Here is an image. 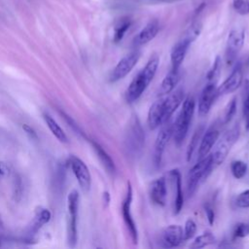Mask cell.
<instances>
[{
  "mask_svg": "<svg viewBox=\"0 0 249 249\" xmlns=\"http://www.w3.org/2000/svg\"><path fill=\"white\" fill-rule=\"evenodd\" d=\"M195 108H196V102L194 97L192 96L186 97L182 103V108L180 113L178 114L174 124H172V129H173L172 135L174 138V142L177 146H180L184 142L188 134L190 123L195 113Z\"/></svg>",
  "mask_w": 249,
  "mask_h": 249,
  "instance_id": "2",
  "label": "cell"
},
{
  "mask_svg": "<svg viewBox=\"0 0 249 249\" xmlns=\"http://www.w3.org/2000/svg\"><path fill=\"white\" fill-rule=\"evenodd\" d=\"M240 134V127L238 124L233 125L231 129L227 130L219 139L215 146L214 152L211 154L212 168H217L226 160L231 147L235 144Z\"/></svg>",
  "mask_w": 249,
  "mask_h": 249,
  "instance_id": "3",
  "label": "cell"
},
{
  "mask_svg": "<svg viewBox=\"0 0 249 249\" xmlns=\"http://www.w3.org/2000/svg\"><path fill=\"white\" fill-rule=\"evenodd\" d=\"M215 241H216V237L214 236V234L211 231H207L195 238V240L191 244V248H195V249L203 248L205 246L215 243Z\"/></svg>",
  "mask_w": 249,
  "mask_h": 249,
  "instance_id": "26",
  "label": "cell"
},
{
  "mask_svg": "<svg viewBox=\"0 0 249 249\" xmlns=\"http://www.w3.org/2000/svg\"><path fill=\"white\" fill-rule=\"evenodd\" d=\"M169 176L171 177L174 187L176 189L175 192V197L173 202V212L175 215L179 214L183 204H184V196H183V190H182V181H181V174L178 169H172L169 171Z\"/></svg>",
  "mask_w": 249,
  "mask_h": 249,
  "instance_id": "20",
  "label": "cell"
},
{
  "mask_svg": "<svg viewBox=\"0 0 249 249\" xmlns=\"http://www.w3.org/2000/svg\"><path fill=\"white\" fill-rule=\"evenodd\" d=\"M164 125L161 127V129L159 131L156 141H155V147H154V164L156 167H160L161 163L162 155L164 153L165 147L168 144L171 136H172V124H163Z\"/></svg>",
  "mask_w": 249,
  "mask_h": 249,
  "instance_id": "8",
  "label": "cell"
},
{
  "mask_svg": "<svg viewBox=\"0 0 249 249\" xmlns=\"http://www.w3.org/2000/svg\"><path fill=\"white\" fill-rule=\"evenodd\" d=\"M184 240V231L179 225H169L161 233V244L163 247H176Z\"/></svg>",
  "mask_w": 249,
  "mask_h": 249,
  "instance_id": "13",
  "label": "cell"
},
{
  "mask_svg": "<svg viewBox=\"0 0 249 249\" xmlns=\"http://www.w3.org/2000/svg\"><path fill=\"white\" fill-rule=\"evenodd\" d=\"M196 232V224L193 219H188L184 227V238L185 240L191 239Z\"/></svg>",
  "mask_w": 249,
  "mask_h": 249,
  "instance_id": "34",
  "label": "cell"
},
{
  "mask_svg": "<svg viewBox=\"0 0 249 249\" xmlns=\"http://www.w3.org/2000/svg\"><path fill=\"white\" fill-rule=\"evenodd\" d=\"M245 39V33L243 29H233L230 32L227 40V48H226V59L228 64H231L237 53L243 47Z\"/></svg>",
  "mask_w": 249,
  "mask_h": 249,
  "instance_id": "10",
  "label": "cell"
},
{
  "mask_svg": "<svg viewBox=\"0 0 249 249\" xmlns=\"http://www.w3.org/2000/svg\"><path fill=\"white\" fill-rule=\"evenodd\" d=\"M167 96L162 99V108H163V117L164 122L166 123L168 119L172 116L175 110L180 106L183 102L184 92L182 89H177L175 91H171L166 94Z\"/></svg>",
  "mask_w": 249,
  "mask_h": 249,
  "instance_id": "14",
  "label": "cell"
},
{
  "mask_svg": "<svg viewBox=\"0 0 249 249\" xmlns=\"http://www.w3.org/2000/svg\"><path fill=\"white\" fill-rule=\"evenodd\" d=\"M69 164L81 189L84 192H89L90 189L91 177L86 163L81 159L71 156L69 158Z\"/></svg>",
  "mask_w": 249,
  "mask_h": 249,
  "instance_id": "9",
  "label": "cell"
},
{
  "mask_svg": "<svg viewBox=\"0 0 249 249\" xmlns=\"http://www.w3.org/2000/svg\"><path fill=\"white\" fill-rule=\"evenodd\" d=\"M103 202H104V205L105 206H108L109 205V202H110V194L108 192H104L103 193Z\"/></svg>",
  "mask_w": 249,
  "mask_h": 249,
  "instance_id": "40",
  "label": "cell"
},
{
  "mask_svg": "<svg viewBox=\"0 0 249 249\" xmlns=\"http://www.w3.org/2000/svg\"><path fill=\"white\" fill-rule=\"evenodd\" d=\"M191 43L186 39L182 38L179 42H177L171 50L170 53V61H171V69L178 70L186 56L187 51L190 47Z\"/></svg>",
  "mask_w": 249,
  "mask_h": 249,
  "instance_id": "19",
  "label": "cell"
},
{
  "mask_svg": "<svg viewBox=\"0 0 249 249\" xmlns=\"http://www.w3.org/2000/svg\"><path fill=\"white\" fill-rule=\"evenodd\" d=\"M141 53L139 51H133L124 56L113 69L110 75V82H117L124 78L136 65L140 58Z\"/></svg>",
  "mask_w": 249,
  "mask_h": 249,
  "instance_id": "7",
  "label": "cell"
},
{
  "mask_svg": "<svg viewBox=\"0 0 249 249\" xmlns=\"http://www.w3.org/2000/svg\"><path fill=\"white\" fill-rule=\"evenodd\" d=\"M235 204L240 208L249 207V190L241 192L235 198Z\"/></svg>",
  "mask_w": 249,
  "mask_h": 249,
  "instance_id": "36",
  "label": "cell"
},
{
  "mask_svg": "<svg viewBox=\"0 0 249 249\" xmlns=\"http://www.w3.org/2000/svg\"><path fill=\"white\" fill-rule=\"evenodd\" d=\"M204 211H205V214H206V217H207V220L209 222L210 225H212L214 223V219H215V213H214V210L212 208V206L210 204H205L204 205Z\"/></svg>",
  "mask_w": 249,
  "mask_h": 249,
  "instance_id": "38",
  "label": "cell"
},
{
  "mask_svg": "<svg viewBox=\"0 0 249 249\" xmlns=\"http://www.w3.org/2000/svg\"><path fill=\"white\" fill-rule=\"evenodd\" d=\"M130 25H131V20L127 17L122 18L117 22V24L115 25V28H114V36H113V40L115 43H119L123 40L124 34L126 33V31L128 30Z\"/></svg>",
  "mask_w": 249,
  "mask_h": 249,
  "instance_id": "25",
  "label": "cell"
},
{
  "mask_svg": "<svg viewBox=\"0 0 249 249\" xmlns=\"http://www.w3.org/2000/svg\"><path fill=\"white\" fill-rule=\"evenodd\" d=\"M126 134V146L129 152L133 155L140 154L145 143V134L137 116H132L130 119Z\"/></svg>",
  "mask_w": 249,
  "mask_h": 249,
  "instance_id": "5",
  "label": "cell"
},
{
  "mask_svg": "<svg viewBox=\"0 0 249 249\" xmlns=\"http://www.w3.org/2000/svg\"><path fill=\"white\" fill-rule=\"evenodd\" d=\"M221 70H222V59L219 55H217L216 58L214 59V62H213L212 66L210 67V69L208 70V72L206 74L207 82L216 84L217 80L220 77Z\"/></svg>",
  "mask_w": 249,
  "mask_h": 249,
  "instance_id": "27",
  "label": "cell"
},
{
  "mask_svg": "<svg viewBox=\"0 0 249 249\" xmlns=\"http://www.w3.org/2000/svg\"><path fill=\"white\" fill-rule=\"evenodd\" d=\"M243 116L245 120L246 128L249 129V93L247 94L243 103Z\"/></svg>",
  "mask_w": 249,
  "mask_h": 249,
  "instance_id": "37",
  "label": "cell"
},
{
  "mask_svg": "<svg viewBox=\"0 0 249 249\" xmlns=\"http://www.w3.org/2000/svg\"><path fill=\"white\" fill-rule=\"evenodd\" d=\"M232 233L234 238H243L249 234V226L244 223H238L235 225Z\"/></svg>",
  "mask_w": 249,
  "mask_h": 249,
  "instance_id": "35",
  "label": "cell"
},
{
  "mask_svg": "<svg viewBox=\"0 0 249 249\" xmlns=\"http://www.w3.org/2000/svg\"><path fill=\"white\" fill-rule=\"evenodd\" d=\"M44 120L48 125V127L50 128V130L52 131V133L61 142H67L68 138L65 134V132L63 131V129L59 126V124L56 123L55 120H53L49 114H44Z\"/></svg>",
  "mask_w": 249,
  "mask_h": 249,
  "instance_id": "24",
  "label": "cell"
},
{
  "mask_svg": "<svg viewBox=\"0 0 249 249\" xmlns=\"http://www.w3.org/2000/svg\"><path fill=\"white\" fill-rule=\"evenodd\" d=\"M166 183L164 177H160L154 180L150 186V196L153 202L159 206L166 204Z\"/></svg>",
  "mask_w": 249,
  "mask_h": 249,
  "instance_id": "15",
  "label": "cell"
},
{
  "mask_svg": "<svg viewBox=\"0 0 249 249\" xmlns=\"http://www.w3.org/2000/svg\"><path fill=\"white\" fill-rule=\"evenodd\" d=\"M247 63H249V55H248V58H247Z\"/></svg>",
  "mask_w": 249,
  "mask_h": 249,
  "instance_id": "43",
  "label": "cell"
},
{
  "mask_svg": "<svg viewBox=\"0 0 249 249\" xmlns=\"http://www.w3.org/2000/svg\"><path fill=\"white\" fill-rule=\"evenodd\" d=\"M3 226H4V224H3L2 218H1V216H0V229H2V228H3Z\"/></svg>",
  "mask_w": 249,
  "mask_h": 249,
  "instance_id": "42",
  "label": "cell"
},
{
  "mask_svg": "<svg viewBox=\"0 0 249 249\" xmlns=\"http://www.w3.org/2000/svg\"><path fill=\"white\" fill-rule=\"evenodd\" d=\"M217 96L218 92L216 84L208 83L201 90L198 99V114L200 116H205L209 112Z\"/></svg>",
  "mask_w": 249,
  "mask_h": 249,
  "instance_id": "12",
  "label": "cell"
},
{
  "mask_svg": "<svg viewBox=\"0 0 249 249\" xmlns=\"http://www.w3.org/2000/svg\"><path fill=\"white\" fill-rule=\"evenodd\" d=\"M180 81V73H179V69L175 70V69H171L163 78L161 84H160V88L159 90V94L160 95H165L170 93L171 91H173V89L176 88V86L178 85Z\"/></svg>",
  "mask_w": 249,
  "mask_h": 249,
  "instance_id": "21",
  "label": "cell"
},
{
  "mask_svg": "<svg viewBox=\"0 0 249 249\" xmlns=\"http://www.w3.org/2000/svg\"><path fill=\"white\" fill-rule=\"evenodd\" d=\"M219 136H220V132L216 128H209L204 132L203 136L200 139V143L197 150L198 160L204 158L206 155L209 154L210 150L217 142Z\"/></svg>",
  "mask_w": 249,
  "mask_h": 249,
  "instance_id": "17",
  "label": "cell"
},
{
  "mask_svg": "<svg viewBox=\"0 0 249 249\" xmlns=\"http://www.w3.org/2000/svg\"><path fill=\"white\" fill-rule=\"evenodd\" d=\"M231 171L236 179L242 178L247 172V163L242 160H233L231 164Z\"/></svg>",
  "mask_w": 249,
  "mask_h": 249,
  "instance_id": "31",
  "label": "cell"
},
{
  "mask_svg": "<svg viewBox=\"0 0 249 249\" xmlns=\"http://www.w3.org/2000/svg\"><path fill=\"white\" fill-rule=\"evenodd\" d=\"M243 80V72L241 63H236L230 76L217 88L218 96L229 94L235 91L241 85Z\"/></svg>",
  "mask_w": 249,
  "mask_h": 249,
  "instance_id": "11",
  "label": "cell"
},
{
  "mask_svg": "<svg viewBox=\"0 0 249 249\" xmlns=\"http://www.w3.org/2000/svg\"><path fill=\"white\" fill-rule=\"evenodd\" d=\"M160 30V24L157 19L150 20L141 30L140 32L135 36L133 43L135 46H142L150 41H152Z\"/></svg>",
  "mask_w": 249,
  "mask_h": 249,
  "instance_id": "16",
  "label": "cell"
},
{
  "mask_svg": "<svg viewBox=\"0 0 249 249\" xmlns=\"http://www.w3.org/2000/svg\"><path fill=\"white\" fill-rule=\"evenodd\" d=\"M147 123L150 129H156L160 125L163 124L164 117H163V108H162V99L155 101L149 108Z\"/></svg>",
  "mask_w": 249,
  "mask_h": 249,
  "instance_id": "18",
  "label": "cell"
},
{
  "mask_svg": "<svg viewBox=\"0 0 249 249\" xmlns=\"http://www.w3.org/2000/svg\"><path fill=\"white\" fill-rule=\"evenodd\" d=\"M159 63V55L157 53H153L148 59L146 65L133 78L125 90V100L128 103L135 102L146 90L156 75Z\"/></svg>",
  "mask_w": 249,
  "mask_h": 249,
  "instance_id": "1",
  "label": "cell"
},
{
  "mask_svg": "<svg viewBox=\"0 0 249 249\" xmlns=\"http://www.w3.org/2000/svg\"><path fill=\"white\" fill-rule=\"evenodd\" d=\"M22 129L24 130V132H25L31 139H35V140L38 139V136H37L36 131H35L30 125H28V124H22Z\"/></svg>",
  "mask_w": 249,
  "mask_h": 249,
  "instance_id": "39",
  "label": "cell"
},
{
  "mask_svg": "<svg viewBox=\"0 0 249 249\" xmlns=\"http://www.w3.org/2000/svg\"><path fill=\"white\" fill-rule=\"evenodd\" d=\"M236 112V97L231 98V100L228 103L225 109V114H224V124H228L231 121L233 116L235 115Z\"/></svg>",
  "mask_w": 249,
  "mask_h": 249,
  "instance_id": "32",
  "label": "cell"
},
{
  "mask_svg": "<svg viewBox=\"0 0 249 249\" xmlns=\"http://www.w3.org/2000/svg\"><path fill=\"white\" fill-rule=\"evenodd\" d=\"M211 155H206L204 158L198 160V161L190 169L187 179V191L188 195L192 196L198 185L204 182L207 177L213 171L212 168Z\"/></svg>",
  "mask_w": 249,
  "mask_h": 249,
  "instance_id": "4",
  "label": "cell"
},
{
  "mask_svg": "<svg viewBox=\"0 0 249 249\" xmlns=\"http://www.w3.org/2000/svg\"><path fill=\"white\" fill-rule=\"evenodd\" d=\"M202 29V24L199 21H194L189 28L186 30V32L184 33L183 37L184 39H186L187 41H189L191 44L199 36L200 32Z\"/></svg>",
  "mask_w": 249,
  "mask_h": 249,
  "instance_id": "29",
  "label": "cell"
},
{
  "mask_svg": "<svg viewBox=\"0 0 249 249\" xmlns=\"http://www.w3.org/2000/svg\"><path fill=\"white\" fill-rule=\"evenodd\" d=\"M3 174H4V169H3V167H2V165L0 163V176L3 175Z\"/></svg>",
  "mask_w": 249,
  "mask_h": 249,
  "instance_id": "41",
  "label": "cell"
},
{
  "mask_svg": "<svg viewBox=\"0 0 249 249\" xmlns=\"http://www.w3.org/2000/svg\"><path fill=\"white\" fill-rule=\"evenodd\" d=\"M52 218V214L50 212L49 209L47 208H42L40 207L37 211H36V214H35V217L31 223V226H30V232H37L40 228L49 223V221L51 220Z\"/></svg>",
  "mask_w": 249,
  "mask_h": 249,
  "instance_id": "23",
  "label": "cell"
},
{
  "mask_svg": "<svg viewBox=\"0 0 249 249\" xmlns=\"http://www.w3.org/2000/svg\"><path fill=\"white\" fill-rule=\"evenodd\" d=\"M92 147L99 159V160L101 161L102 165L104 166V168L111 174H114L116 172V166L114 163V160H112V158L109 156V154L102 148V146L100 144H98L95 141L91 142Z\"/></svg>",
  "mask_w": 249,
  "mask_h": 249,
  "instance_id": "22",
  "label": "cell"
},
{
  "mask_svg": "<svg viewBox=\"0 0 249 249\" xmlns=\"http://www.w3.org/2000/svg\"><path fill=\"white\" fill-rule=\"evenodd\" d=\"M79 208V194L73 190L68 196V211L70 217H77Z\"/></svg>",
  "mask_w": 249,
  "mask_h": 249,
  "instance_id": "30",
  "label": "cell"
},
{
  "mask_svg": "<svg viewBox=\"0 0 249 249\" xmlns=\"http://www.w3.org/2000/svg\"><path fill=\"white\" fill-rule=\"evenodd\" d=\"M234 11L241 16L249 14V0H232Z\"/></svg>",
  "mask_w": 249,
  "mask_h": 249,
  "instance_id": "33",
  "label": "cell"
},
{
  "mask_svg": "<svg viewBox=\"0 0 249 249\" xmlns=\"http://www.w3.org/2000/svg\"><path fill=\"white\" fill-rule=\"evenodd\" d=\"M202 132H203V126H200V127L196 128V130L193 134V136L191 138V141L189 143L188 149H187V160L188 161H190L192 160L193 155L195 153V150H196V148H197L198 141L201 139Z\"/></svg>",
  "mask_w": 249,
  "mask_h": 249,
  "instance_id": "28",
  "label": "cell"
},
{
  "mask_svg": "<svg viewBox=\"0 0 249 249\" xmlns=\"http://www.w3.org/2000/svg\"><path fill=\"white\" fill-rule=\"evenodd\" d=\"M131 203H132V186L129 181L126 184V193L122 204V214L124 221V224L129 231L130 238L134 244L138 241V231L136 228V224L133 220L131 214Z\"/></svg>",
  "mask_w": 249,
  "mask_h": 249,
  "instance_id": "6",
  "label": "cell"
}]
</instances>
